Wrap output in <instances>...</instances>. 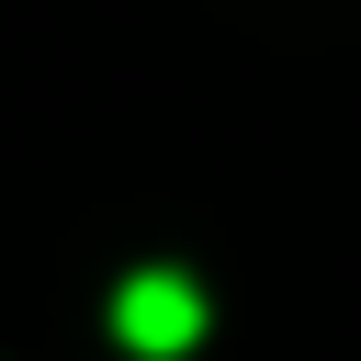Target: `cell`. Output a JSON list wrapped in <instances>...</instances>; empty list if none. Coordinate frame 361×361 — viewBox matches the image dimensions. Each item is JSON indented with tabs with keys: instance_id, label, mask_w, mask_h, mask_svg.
<instances>
[{
	"instance_id": "6da1fadb",
	"label": "cell",
	"mask_w": 361,
	"mask_h": 361,
	"mask_svg": "<svg viewBox=\"0 0 361 361\" xmlns=\"http://www.w3.org/2000/svg\"><path fill=\"white\" fill-rule=\"evenodd\" d=\"M113 338H124V350H147V361H169V350H192V338H203V293H192L180 271H135V282L113 293Z\"/></svg>"
}]
</instances>
